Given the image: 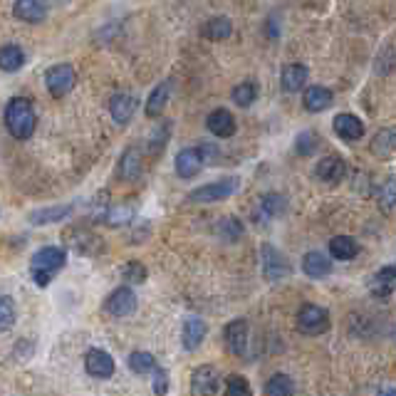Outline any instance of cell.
<instances>
[{
	"instance_id": "cell-23",
	"label": "cell",
	"mask_w": 396,
	"mask_h": 396,
	"mask_svg": "<svg viewBox=\"0 0 396 396\" xmlns=\"http://www.w3.org/2000/svg\"><path fill=\"white\" fill-rule=\"evenodd\" d=\"M141 174V156L136 149H126L119 159V176L124 181H136Z\"/></svg>"
},
{
	"instance_id": "cell-5",
	"label": "cell",
	"mask_w": 396,
	"mask_h": 396,
	"mask_svg": "<svg viewBox=\"0 0 396 396\" xmlns=\"http://www.w3.org/2000/svg\"><path fill=\"white\" fill-rule=\"evenodd\" d=\"M298 327L305 335H322L330 330V312L320 305H305L298 315Z\"/></svg>"
},
{
	"instance_id": "cell-19",
	"label": "cell",
	"mask_w": 396,
	"mask_h": 396,
	"mask_svg": "<svg viewBox=\"0 0 396 396\" xmlns=\"http://www.w3.org/2000/svg\"><path fill=\"white\" fill-rule=\"evenodd\" d=\"M226 342L233 354H245L248 347V322L245 320H233L226 327Z\"/></svg>"
},
{
	"instance_id": "cell-22",
	"label": "cell",
	"mask_w": 396,
	"mask_h": 396,
	"mask_svg": "<svg viewBox=\"0 0 396 396\" xmlns=\"http://www.w3.org/2000/svg\"><path fill=\"white\" fill-rule=\"evenodd\" d=\"M307 82V67L305 65H288L282 70V89L285 92H298Z\"/></svg>"
},
{
	"instance_id": "cell-26",
	"label": "cell",
	"mask_w": 396,
	"mask_h": 396,
	"mask_svg": "<svg viewBox=\"0 0 396 396\" xmlns=\"http://www.w3.org/2000/svg\"><path fill=\"white\" fill-rule=\"evenodd\" d=\"M25 65V52L15 45H6V47L0 50V67L6 72H15Z\"/></svg>"
},
{
	"instance_id": "cell-8",
	"label": "cell",
	"mask_w": 396,
	"mask_h": 396,
	"mask_svg": "<svg viewBox=\"0 0 396 396\" xmlns=\"http://www.w3.org/2000/svg\"><path fill=\"white\" fill-rule=\"evenodd\" d=\"M104 309L115 317H126L136 309V295L129 288H117L115 293L104 300Z\"/></svg>"
},
{
	"instance_id": "cell-30",
	"label": "cell",
	"mask_w": 396,
	"mask_h": 396,
	"mask_svg": "<svg viewBox=\"0 0 396 396\" xmlns=\"http://www.w3.org/2000/svg\"><path fill=\"white\" fill-rule=\"evenodd\" d=\"M129 369L134 374H149V372H156V359L149 352H134L129 357Z\"/></svg>"
},
{
	"instance_id": "cell-24",
	"label": "cell",
	"mask_w": 396,
	"mask_h": 396,
	"mask_svg": "<svg viewBox=\"0 0 396 396\" xmlns=\"http://www.w3.org/2000/svg\"><path fill=\"white\" fill-rule=\"evenodd\" d=\"M72 213V206H54V208H40V211L30 213V223L35 226H50V223H60Z\"/></svg>"
},
{
	"instance_id": "cell-4",
	"label": "cell",
	"mask_w": 396,
	"mask_h": 396,
	"mask_svg": "<svg viewBox=\"0 0 396 396\" xmlns=\"http://www.w3.org/2000/svg\"><path fill=\"white\" fill-rule=\"evenodd\" d=\"M75 82H77V75H75V70H72V65H67V62L52 65L47 72H45V85H47L50 94H52L54 99H60V97H65L67 92H72Z\"/></svg>"
},
{
	"instance_id": "cell-6",
	"label": "cell",
	"mask_w": 396,
	"mask_h": 396,
	"mask_svg": "<svg viewBox=\"0 0 396 396\" xmlns=\"http://www.w3.org/2000/svg\"><path fill=\"white\" fill-rule=\"evenodd\" d=\"M261 261H263V275H265L267 282H277L282 277H288L290 272L288 258L282 256L277 248H272L270 243H265L261 248Z\"/></svg>"
},
{
	"instance_id": "cell-25",
	"label": "cell",
	"mask_w": 396,
	"mask_h": 396,
	"mask_svg": "<svg viewBox=\"0 0 396 396\" xmlns=\"http://www.w3.org/2000/svg\"><path fill=\"white\" fill-rule=\"evenodd\" d=\"M168 94H171V82H161V85L152 92V97H149V102H147V117L161 115L163 107H166V102H168Z\"/></svg>"
},
{
	"instance_id": "cell-40",
	"label": "cell",
	"mask_w": 396,
	"mask_h": 396,
	"mask_svg": "<svg viewBox=\"0 0 396 396\" xmlns=\"http://www.w3.org/2000/svg\"><path fill=\"white\" fill-rule=\"evenodd\" d=\"M168 389V374L163 369H156L154 372V394L156 396H163Z\"/></svg>"
},
{
	"instance_id": "cell-35",
	"label": "cell",
	"mask_w": 396,
	"mask_h": 396,
	"mask_svg": "<svg viewBox=\"0 0 396 396\" xmlns=\"http://www.w3.org/2000/svg\"><path fill=\"white\" fill-rule=\"evenodd\" d=\"M13 322H15V302L6 295V298H0V330L8 332Z\"/></svg>"
},
{
	"instance_id": "cell-21",
	"label": "cell",
	"mask_w": 396,
	"mask_h": 396,
	"mask_svg": "<svg viewBox=\"0 0 396 396\" xmlns=\"http://www.w3.org/2000/svg\"><path fill=\"white\" fill-rule=\"evenodd\" d=\"M330 253L337 261H352L359 253V245L357 240L349 238V235H337V238L330 240Z\"/></svg>"
},
{
	"instance_id": "cell-29",
	"label": "cell",
	"mask_w": 396,
	"mask_h": 396,
	"mask_svg": "<svg viewBox=\"0 0 396 396\" xmlns=\"http://www.w3.org/2000/svg\"><path fill=\"white\" fill-rule=\"evenodd\" d=\"M206 38H211V40H228L230 38V33H233V25H230V20L228 17H213V20H208V25H206Z\"/></svg>"
},
{
	"instance_id": "cell-9",
	"label": "cell",
	"mask_w": 396,
	"mask_h": 396,
	"mask_svg": "<svg viewBox=\"0 0 396 396\" xmlns=\"http://www.w3.org/2000/svg\"><path fill=\"white\" fill-rule=\"evenodd\" d=\"M85 369L97 379H109L115 374V359L109 357L104 349H89L87 357H85Z\"/></svg>"
},
{
	"instance_id": "cell-39",
	"label": "cell",
	"mask_w": 396,
	"mask_h": 396,
	"mask_svg": "<svg viewBox=\"0 0 396 396\" xmlns=\"http://www.w3.org/2000/svg\"><path fill=\"white\" fill-rule=\"evenodd\" d=\"M381 203H384V208L396 206V176H391L381 189Z\"/></svg>"
},
{
	"instance_id": "cell-11",
	"label": "cell",
	"mask_w": 396,
	"mask_h": 396,
	"mask_svg": "<svg viewBox=\"0 0 396 396\" xmlns=\"http://www.w3.org/2000/svg\"><path fill=\"white\" fill-rule=\"evenodd\" d=\"M206 126L211 134H216L218 139H228L235 134V119L228 109H213L206 119Z\"/></svg>"
},
{
	"instance_id": "cell-38",
	"label": "cell",
	"mask_w": 396,
	"mask_h": 396,
	"mask_svg": "<svg viewBox=\"0 0 396 396\" xmlns=\"http://www.w3.org/2000/svg\"><path fill=\"white\" fill-rule=\"evenodd\" d=\"M124 280L126 282H144L147 280V267L141 265L139 261H129L124 267Z\"/></svg>"
},
{
	"instance_id": "cell-16",
	"label": "cell",
	"mask_w": 396,
	"mask_h": 396,
	"mask_svg": "<svg viewBox=\"0 0 396 396\" xmlns=\"http://www.w3.org/2000/svg\"><path fill=\"white\" fill-rule=\"evenodd\" d=\"M302 270L307 277H327L332 272V263L330 258L325 256V253H320V250H309V253H305L302 256Z\"/></svg>"
},
{
	"instance_id": "cell-27",
	"label": "cell",
	"mask_w": 396,
	"mask_h": 396,
	"mask_svg": "<svg viewBox=\"0 0 396 396\" xmlns=\"http://www.w3.org/2000/svg\"><path fill=\"white\" fill-rule=\"evenodd\" d=\"M267 396H293L295 394V381L288 374H275L265 384Z\"/></svg>"
},
{
	"instance_id": "cell-18",
	"label": "cell",
	"mask_w": 396,
	"mask_h": 396,
	"mask_svg": "<svg viewBox=\"0 0 396 396\" xmlns=\"http://www.w3.org/2000/svg\"><path fill=\"white\" fill-rule=\"evenodd\" d=\"M332 99H335V94L327 87H320V85H312V87H307L302 94V104L307 112H325L332 104Z\"/></svg>"
},
{
	"instance_id": "cell-14",
	"label": "cell",
	"mask_w": 396,
	"mask_h": 396,
	"mask_svg": "<svg viewBox=\"0 0 396 396\" xmlns=\"http://www.w3.org/2000/svg\"><path fill=\"white\" fill-rule=\"evenodd\" d=\"M317 179L327 181V184H339L347 174V163L342 161L339 156H325L315 168Z\"/></svg>"
},
{
	"instance_id": "cell-28",
	"label": "cell",
	"mask_w": 396,
	"mask_h": 396,
	"mask_svg": "<svg viewBox=\"0 0 396 396\" xmlns=\"http://www.w3.org/2000/svg\"><path fill=\"white\" fill-rule=\"evenodd\" d=\"M216 233L218 238H223L226 243H233V240H238L240 235H243V226H240L238 218H223V221H218Z\"/></svg>"
},
{
	"instance_id": "cell-1",
	"label": "cell",
	"mask_w": 396,
	"mask_h": 396,
	"mask_svg": "<svg viewBox=\"0 0 396 396\" xmlns=\"http://www.w3.org/2000/svg\"><path fill=\"white\" fill-rule=\"evenodd\" d=\"M38 124V117H35V109L30 104V99L15 97L8 102L6 107V126L15 139H30Z\"/></svg>"
},
{
	"instance_id": "cell-42",
	"label": "cell",
	"mask_w": 396,
	"mask_h": 396,
	"mask_svg": "<svg viewBox=\"0 0 396 396\" xmlns=\"http://www.w3.org/2000/svg\"><path fill=\"white\" fill-rule=\"evenodd\" d=\"M379 396H396V386H389V389H384Z\"/></svg>"
},
{
	"instance_id": "cell-17",
	"label": "cell",
	"mask_w": 396,
	"mask_h": 396,
	"mask_svg": "<svg viewBox=\"0 0 396 396\" xmlns=\"http://www.w3.org/2000/svg\"><path fill=\"white\" fill-rule=\"evenodd\" d=\"M335 131L344 141H359L364 136V124L354 115H337L335 117Z\"/></svg>"
},
{
	"instance_id": "cell-41",
	"label": "cell",
	"mask_w": 396,
	"mask_h": 396,
	"mask_svg": "<svg viewBox=\"0 0 396 396\" xmlns=\"http://www.w3.org/2000/svg\"><path fill=\"white\" fill-rule=\"evenodd\" d=\"M198 152H201V156H203V163H213L218 159V149L213 147V144H201Z\"/></svg>"
},
{
	"instance_id": "cell-3",
	"label": "cell",
	"mask_w": 396,
	"mask_h": 396,
	"mask_svg": "<svg viewBox=\"0 0 396 396\" xmlns=\"http://www.w3.org/2000/svg\"><path fill=\"white\" fill-rule=\"evenodd\" d=\"M240 181L235 176H226L221 181H213V184H206L201 189H196L189 193V201L193 203H218L223 198H230V196L238 191Z\"/></svg>"
},
{
	"instance_id": "cell-20",
	"label": "cell",
	"mask_w": 396,
	"mask_h": 396,
	"mask_svg": "<svg viewBox=\"0 0 396 396\" xmlns=\"http://www.w3.org/2000/svg\"><path fill=\"white\" fill-rule=\"evenodd\" d=\"M396 288V263L394 265H384L376 270V275L372 277V293L379 295V298H386L391 295V290Z\"/></svg>"
},
{
	"instance_id": "cell-34",
	"label": "cell",
	"mask_w": 396,
	"mask_h": 396,
	"mask_svg": "<svg viewBox=\"0 0 396 396\" xmlns=\"http://www.w3.org/2000/svg\"><path fill=\"white\" fill-rule=\"evenodd\" d=\"M285 211V198L277 193H265L261 198V213H265L267 218H275Z\"/></svg>"
},
{
	"instance_id": "cell-32",
	"label": "cell",
	"mask_w": 396,
	"mask_h": 396,
	"mask_svg": "<svg viewBox=\"0 0 396 396\" xmlns=\"http://www.w3.org/2000/svg\"><path fill=\"white\" fill-rule=\"evenodd\" d=\"M317 147H320V136L315 131H302L298 136V141H295V149H298L300 156H312L317 152Z\"/></svg>"
},
{
	"instance_id": "cell-10",
	"label": "cell",
	"mask_w": 396,
	"mask_h": 396,
	"mask_svg": "<svg viewBox=\"0 0 396 396\" xmlns=\"http://www.w3.org/2000/svg\"><path fill=\"white\" fill-rule=\"evenodd\" d=\"M13 13H15L17 20L35 25V22H43L47 17V3L45 0H15Z\"/></svg>"
},
{
	"instance_id": "cell-12",
	"label": "cell",
	"mask_w": 396,
	"mask_h": 396,
	"mask_svg": "<svg viewBox=\"0 0 396 396\" xmlns=\"http://www.w3.org/2000/svg\"><path fill=\"white\" fill-rule=\"evenodd\" d=\"M206 332H208V327L201 317H189V320L184 322V330H181V342H184V349L193 352V349L201 347V342L206 339Z\"/></svg>"
},
{
	"instance_id": "cell-36",
	"label": "cell",
	"mask_w": 396,
	"mask_h": 396,
	"mask_svg": "<svg viewBox=\"0 0 396 396\" xmlns=\"http://www.w3.org/2000/svg\"><path fill=\"white\" fill-rule=\"evenodd\" d=\"M131 221H134V208H131V206L109 208L107 223H112V226H126V223H131Z\"/></svg>"
},
{
	"instance_id": "cell-31",
	"label": "cell",
	"mask_w": 396,
	"mask_h": 396,
	"mask_svg": "<svg viewBox=\"0 0 396 396\" xmlns=\"http://www.w3.org/2000/svg\"><path fill=\"white\" fill-rule=\"evenodd\" d=\"M396 149V129H384L376 134L374 144H372V152L379 154V156H389Z\"/></svg>"
},
{
	"instance_id": "cell-37",
	"label": "cell",
	"mask_w": 396,
	"mask_h": 396,
	"mask_svg": "<svg viewBox=\"0 0 396 396\" xmlns=\"http://www.w3.org/2000/svg\"><path fill=\"white\" fill-rule=\"evenodd\" d=\"M226 396H253L248 379H245V376L233 374L228 381H226Z\"/></svg>"
},
{
	"instance_id": "cell-7",
	"label": "cell",
	"mask_w": 396,
	"mask_h": 396,
	"mask_svg": "<svg viewBox=\"0 0 396 396\" xmlns=\"http://www.w3.org/2000/svg\"><path fill=\"white\" fill-rule=\"evenodd\" d=\"M218 384H221V376L211 364H203L191 374V394L193 396H216Z\"/></svg>"
},
{
	"instance_id": "cell-33",
	"label": "cell",
	"mask_w": 396,
	"mask_h": 396,
	"mask_svg": "<svg viewBox=\"0 0 396 396\" xmlns=\"http://www.w3.org/2000/svg\"><path fill=\"white\" fill-rule=\"evenodd\" d=\"M256 97H258V87L253 82H243V85H238L233 89V102L238 107H250V104L256 102Z\"/></svg>"
},
{
	"instance_id": "cell-13",
	"label": "cell",
	"mask_w": 396,
	"mask_h": 396,
	"mask_svg": "<svg viewBox=\"0 0 396 396\" xmlns=\"http://www.w3.org/2000/svg\"><path fill=\"white\" fill-rule=\"evenodd\" d=\"M134 109H136V99L126 92H119L112 97L109 102V112H112V119L117 122L119 126L129 124V119L134 117Z\"/></svg>"
},
{
	"instance_id": "cell-15",
	"label": "cell",
	"mask_w": 396,
	"mask_h": 396,
	"mask_svg": "<svg viewBox=\"0 0 396 396\" xmlns=\"http://www.w3.org/2000/svg\"><path fill=\"white\" fill-rule=\"evenodd\" d=\"M203 166V156L198 149H184V152H179V156H176V174L181 176V179H193L198 171H201Z\"/></svg>"
},
{
	"instance_id": "cell-2",
	"label": "cell",
	"mask_w": 396,
	"mask_h": 396,
	"mask_svg": "<svg viewBox=\"0 0 396 396\" xmlns=\"http://www.w3.org/2000/svg\"><path fill=\"white\" fill-rule=\"evenodd\" d=\"M67 263V253L57 245H50V248H40L38 253L33 256V275H35V285L38 288H47L50 280L57 270H62Z\"/></svg>"
}]
</instances>
